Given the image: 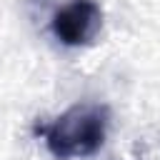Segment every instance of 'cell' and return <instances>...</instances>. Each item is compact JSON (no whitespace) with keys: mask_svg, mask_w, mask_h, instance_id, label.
Returning <instances> with one entry per match:
<instances>
[{"mask_svg":"<svg viewBox=\"0 0 160 160\" xmlns=\"http://www.w3.org/2000/svg\"><path fill=\"white\" fill-rule=\"evenodd\" d=\"M100 28H102V10L95 0H70L52 15L50 22L52 35L68 48L90 45L100 32Z\"/></svg>","mask_w":160,"mask_h":160,"instance_id":"cell-2","label":"cell"},{"mask_svg":"<svg viewBox=\"0 0 160 160\" xmlns=\"http://www.w3.org/2000/svg\"><path fill=\"white\" fill-rule=\"evenodd\" d=\"M110 110L98 102H78L62 115L45 125H35V132L42 135L45 148L58 160H75L95 155L108 138Z\"/></svg>","mask_w":160,"mask_h":160,"instance_id":"cell-1","label":"cell"}]
</instances>
